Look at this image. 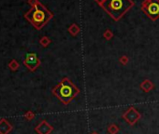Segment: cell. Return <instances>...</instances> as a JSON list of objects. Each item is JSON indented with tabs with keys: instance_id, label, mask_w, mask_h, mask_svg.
Returning a JSON list of instances; mask_svg holds the SVG:
<instances>
[{
	"instance_id": "cell-1",
	"label": "cell",
	"mask_w": 159,
	"mask_h": 134,
	"mask_svg": "<svg viewBox=\"0 0 159 134\" xmlns=\"http://www.w3.org/2000/svg\"><path fill=\"white\" fill-rule=\"evenodd\" d=\"M81 92L80 89L68 78L64 77L52 90V93L64 104L68 105Z\"/></svg>"
},
{
	"instance_id": "cell-2",
	"label": "cell",
	"mask_w": 159,
	"mask_h": 134,
	"mask_svg": "<svg viewBox=\"0 0 159 134\" xmlns=\"http://www.w3.org/2000/svg\"><path fill=\"white\" fill-rule=\"evenodd\" d=\"M134 6L133 0H106L101 8L113 21L118 22Z\"/></svg>"
},
{
	"instance_id": "cell-3",
	"label": "cell",
	"mask_w": 159,
	"mask_h": 134,
	"mask_svg": "<svg viewBox=\"0 0 159 134\" xmlns=\"http://www.w3.org/2000/svg\"><path fill=\"white\" fill-rule=\"evenodd\" d=\"M25 17L37 30H40L49 23V21L53 18V14L42 4L39 3L32 7L31 10L25 15Z\"/></svg>"
},
{
	"instance_id": "cell-4",
	"label": "cell",
	"mask_w": 159,
	"mask_h": 134,
	"mask_svg": "<svg viewBox=\"0 0 159 134\" xmlns=\"http://www.w3.org/2000/svg\"><path fill=\"white\" fill-rule=\"evenodd\" d=\"M140 10L151 21L155 22L159 19V0H143Z\"/></svg>"
},
{
	"instance_id": "cell-5",
	"label": "cell",
	"mask_w": 159,
	"mask_h": 134,
	"mask_svg": "<svg viewBox=\"0 0 159 134\" xmlns=\"http://www.w3.org/2000/svg\"><path fill=\"white\" fill-rule=\"evenodd\" d=\"M122 117L129 126H135L141 118V115L134 106H130L123 113Z\"/></svg>"
},
{
	"instance_id": "cell-6",
	"label": "cell",
	"mask_w": 159,
	"mask_h": 134,
	"mask_svg": "<svg viewBox=\"0 0 159 134\" xmlns=\"http://www.w3.org/2000/svg\"><path fill=\"white\" fill-rule=\"evenodd\" d=\"M40 63H41L40 60L35 53H28L25 57V60L24 61V64L31 72L36 71L38 69V67H39Z\"/></svg>"
},
{
	"instance_id": "cell-7",
	"label": "cell",
	"mask_w": 159,
	"mask_h": 134,
	"mask_svg": "<svg viewBox=\"0 0 159 134\" xmlns=\"http://www.w3.org/2000/svg\"><path fill=\"white\" fill-rule=\"evenodd\" d=\"M53 130V127L50 125L46 120H42L36 128L35 131L38 134H51Z\"/></svg>"
},
{
	"instance_id": "cell-8",
	"label": "cell",
	"mask_w": 159,
	"mask_h": 134,
	"mask_svg": "<svg viewBox=\"0 0 159 134\" xmlns=\"http://www.w3.org/2000/svg\"><path fill=\"white\" fill-rule=\"evenodd\" d=\"M139 89L145 92V93H149L151 92L153 89H154V84L152 80L150 79H144L140 84H139Z\"/></svg>"
},
{
	"instance_id": "cell-9",
	"label": "cell",
	"mask_w": 159,
	"mask_h": 134,
	"mask_svg": "<svg viewBox=\"0 0 159 134\" xmlns=\"http://www.w3.org/2000/svg\"><path fill=\"white\" fill-rule=\"evenodd\" d=\"M11 129V125L6 119L0 120V134H8Z\"/></svg>"
},
{
	"instance_id": "cell-10",
	"label": "cell",
	"mask_w": 159,
	"mask_h": 134,
	"mask_svg": "<svg viewBox=\"0 0 159 134\" xmlns=\"http://www.w3.org/2000/svg\"><path fill=\"white\" fill-rule=\"evenodd\" d=\"M67 31L72 36H77L80 34V32H81V28H80V26L76 23H71L69 25Z\"/></svg>"
},
{
	"instance_id": "cell-11",
	"label": "cell",
	"mask_w": 159,
	"mask_h": 134,
	"mask_svg": "<svg viewBox=\"0 0 159 134\" xmlns=\"http://www.w3.org/2000/svg\"><path fill=\"white\" fill-rule=\"evenodd\" d=\"M107 131H108L109 134H117L120 131V128L118 127V125H116L114 123H111V124H110L108 126Z\"/></svg>"
},
{
	"instance_id": "cell-12",
	"label": "cell",
	"mask_w": 159,
	"mask_h": 134,
	"mask_svg": "<svg viewBox=\"0 0 159 134\" xmlns=\"http://www.w3.org/2000/svg\"><path fill=\"white\" fill-rule=\"evenodd\" d=\"M51 43H52V40H51L48 36H42V37L39 39V44H40L43 48H47Z\"/></svg>"
},
{
	"instance_id": "cell-13",
	"label": "cell",
	"mask_w": 159,
	"mask_h": 134,
	"mask_svg": "<svg viewBox=\"0 0 159 134\" xmlns=\"http://www.w3.org/2000/svg\"><path fill=\"white\" fill-rule=\"evenodd\" d=\"M113 36H114V34L112 33V31H111V29H107V30L103 33V37H104L106 40H108V41L111 40V39L113 38Z\"/></svg>"
},
{
	"instance_id": "cell-14",
	"label": "cell",
	"mask_w": 159,
	"mask_h": 134,
	"mask_svg": "<svg viewBox=\"0 0 159 134\" xmlns=\"http://www.w3.org/2000/svg\"><path fill=\"white\" fill-rule=\"evenodd\" d=\"M9 66H10V68H11L12 71H16V70L19 68V63L17 62L16 60H12V61L10 62Z\"/></svg>"
},
{
	"instance_id": "cell-15",
	"label": "cell",
	"mask_w": 159,
	"mask_h": 134,
	"mask_svg": "<svg viewBox=\"0 0 159 134\" xmlns=\"http://www.w3.org/2000/svg\"><path fill=\"white\" fill-rule=\"evenodd\" d=\"M119 62L122 64V65H126L128 62H129V58L126 56V55H123L119 58Z\"/></svg>"
},
{
	"instance_id": "cell-16",
	"label": "cell",
	"mask_w": 159,
	"mask_h": 134,
	"mask_svg": "<svg viewBox=\"0 0 159 134\" xmlns=\"http://www.w3.org/2000/svg\"><path fill=\"white\" fill-rule=\"evenodd\" d=\"M25 119L26 120H32V119H34L35 118V114L32 112V111H27L25 114Z\"/></svg>"
},
{
	"instance_id": "cell-17",
	"label": "cell",
	"mask_w": 159,
	"mask_h": 134,
	"mask_svg": "<svg viewBox=\"0 0 159 134\" xmlns=\"http://www.w3.org/2000/svg\"><path fill=\"white\" fill-rule=\"evenodd\" d=\"M28 3H29V5H30L31 7H34V6H36L37 4H39V0H28Z\"/></svg>"
},
{
	"instance_id": "cell-18",
	"label": "cell",
	"mask_w": 159,
	"mask_h": 134,
	"mask_svg": "<svg viewBox=\"0 0 159 134\" xmlns=\"http://www.w3.org/2000/svg\"><path fill=\"white\" fill-rule=\"evenodd\" d=\"M105 1H106V0H95V2H96L98 6H100V7L103 5V3H104Z\"/></svg>"
},
{
	"instance_id": "cell-19",
	"label": "cell",
	"mask_w": 159,
	"mask_h": 134,
	"mask_svg": "<svg viewBox=\"0 0 159 134\" xmlns=\"http://www.w3.org/2000/svg\"><path fill=\"white\" fill-rule=\"evenodd\" d=\"M90 134H98V132H97V131H93V132H91Z\"/></svg>"
}]
</instances>
